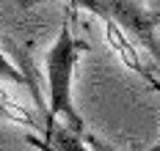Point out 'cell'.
I'll use <instances>...</instances> for the list:
<instances>
[{"instance_id": "cell-2", "label": "cell", "mask_w": 160, "mask_h": 151, "mask_svg": "<svg viewBox=\"0 0 160 151\" xmlns=\"http://www.w3.org/2000/svg\"><path fill=\"white\" fill-rule=\"evenodd\" d=\"M19 6H33V3H44V0H14ZM69 8H88L91 14L102 17L105 22H116L122 30L132 33L144 47H149L152 58L160 61V44L155 36V22L146 14L144 0H66Z\"/></svg>"}, {"instance_id": "cell-5", "label": "cell", "mask_w": 160, "mask_h": 151, "mask_svg": "<svg viewBox=\"0 0 160 151\" xmlns=\"http://www.w3.org/2000/svg\"><path fill=\"white\" fill-rule=\"evenodd\" d=\"M0 80H6V83H14V85H33V80L25 74V71H19V69L6 58V52L0 47Z\"/></svg>"}, {"instance_id": "cell-7", "label": "cell", "mask_w": 160, "mask_h": 151, "mask_svg": "<svg viewBox=\"0 0 160 151\" xmlns=\"http://www.w3.org/2000/svg\"><path fill=\"white\" fill-rule=\"evenodd\" d=\"M144 6H146L149 19H152L155 25H160V0H144Z\"/></svg>"}, {"instance_id": "cell-4", "label": "cell", "mask_w": 160, "mask_h": 151, "mask_svg": "<svg viewBox=\"0 0 160 151\" xmlns=\"http://www.w3.org/2000/svg\"><path fill=\"white\" fill-rule=\"evenodd\" d=\"M108 41H111V47L116 50V55L127 63L130 69H135V71H141L144 74V66H141V61H138V55L132 52V47H130V41L124 39V30L116 25V22H108Z\"/></svg>"}, {"instance_id": "cell-1", "label": "cell", "mask_w": 160, "mask_h": 151, "mask_svg": "<svg viewBox=\"0 0 160 151\" xmlns=\"http://www.w3.org/2000/svg\"><path fill=\"white\" fill-rule=\"evenodd\" d=\"M88 50L86 41L75 39L72 30V8L64 14V22L58 28V36L47 52V113H44V126L55 124L61 118L72 132L86 135V121L80 118L72 96V83H75V69L80 63V55Z\"/></svg>"}, {"instance_id": "cell-3", "label": "cell", "mask_w": 160, "mask_h": 151, "mask_svg": "<svg viewBox=\"0 0 160 151\" xmlns=\"http://www.w3.org/2000/svg\"><path fill=\"white\" fill-rule=\"evenodd\" d=\"M28 143H31L33 149H39V151H94L91 146H86L83 135L72 132V129H69L66 124H61V121L44 126V135H42V137L28 135Z\"/></svg>"}, {"instance_id": "cell-6", "label": "cell", "mask_w": 160, "mask_h": 151, "mask_svg": "<svg viewBox=\"0 0 160 151\" xmlns=\"http://www.w3.org/2000/svg\"><path fill=\"white\" fill-rule=\"evenodd\" d=\"M0 118H14V121H22V124H33L31 118H25V113L19 107H6V104H0Z\"/></svg>"}]
</instances>
